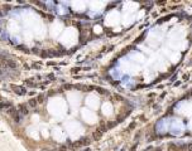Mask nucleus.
<instances>
[{
  "label": "nucleus",
  "mask_w": 192,
  "mask_h": 151,
  "mask_svg": "<svg viewBox=\"0 0 192 151\" xmlns=\"http://www.w3.org/2000/svg\"><path fill=\"white\" fill-rule=\"evenodd\" d=\"M0 111H4L7 113H9V115H13L16 111V108H14V106L8 101H0Z\"/></svg>",
  "instance_id": "obj_1"
},
{
  "label": "nucleus",
  "mask_w": 192,
  "mask_h": 151,
  "mask_svg": "<svg viewBox=\"0 0 192 151\" xmlns=\"http://www.w3.org/2000/svg\"><path fill=\"white\" fill-rule=\"evenodd\" d=\"M11 89L13 92H15L16 94H19V96H23V94L27 93V89L24 87H21V86H11Z\"/></svg>",
  "instance_id": "obj_2"
},
{
  "label": "nucleus",
  "mask_w": 192,
  "mask_h": 151,
  "mask_svg": "<svg viewBox=\"0 0 192 151\" xmlns=\"http://www.w3.org/2000/svg\"><path fill=\"white\" fill-rule=\"evenodd\" d=\"M18 112L21 113V116H27L28 113H29V110H28V107H27L25 105H19Z\"/></svg>",
  "instance_id": "obj_3"
},
{
  "label": "nucleus",
  "mask_w": 192,
  "mask_h": 151,
  "mask_svg": "<svg viewBox=\"0 0 192 151\" xmlns=\"http://www.w3.org/2000/svg\"><path fill=\"white\" fill-rule=\"evenodd\" d=\"M11 117H13V120H14V122H16V123H22V121H23V116H21V113L18 112V110L13 113L11 115Z\"/></svg>",
  "instance_id": "obj_4"
},
{
  "label": "nucleus",
  "mask_w": 192,
  "mask_h": 151,
  "mask_svg": "<svg viewBox=\"0 0 192 151\" xmlns=\"http://www.w3.org/2000/svg\"><path fill=\"white\" fill-rule=\"evenodd\" d=\"M29 105H30L32 107H35V106L38 105V102H37V100H29Z\"/></svg>",
  "instance_id": "obj_5"
}]
</instances>
